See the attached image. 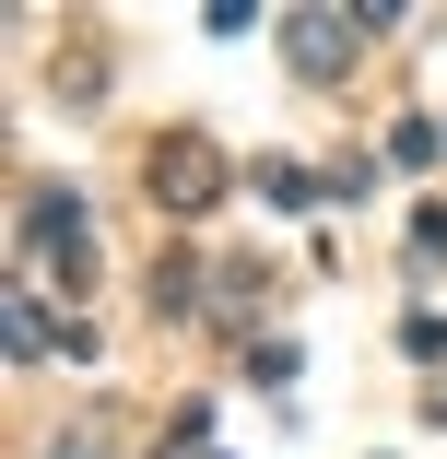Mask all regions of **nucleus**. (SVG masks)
Here are the masks:
<instances>
[{
	"label": "nucleus",
	"instance_id": "1",
	"mask_svg": "<svg viewBox=\"0 0 447 459\" xmlns=\"http://www.w3.org/2000/svg\"><path fill=\"white\" fill-rule=\"evenodd\" d=\"M212 189H224V177H212V142H189V130L153 142V201H165V212H201Z\"/></svg>",
	"mask_w": 447,
	"mask_h": 459
},
{
	"label": "nucleus",
	"instance_id": "3",
	"mask_svg": "<svg viewBox=\"0 0 447 459\" xmlns=\"http://www.w3.org/2000/svg\"><path fill=\"white\" fill-rule=\"evenodd\" d=\"M59 459H95V447H59Z\"/></svg>",
	"mask_w": 447,
	"mask_h": 459
},
{
	"label": "nucleus",
	"instance_id": "2",
	"mask_svg": "<svg viewBox=\"0 0 447 459\" xmlns=\"http://www.w3.org/2000/svg\"><path fill=\"white\" fill-rule=\"evenodd\" d=\"M283 48H295V71H306V82H330V71L353 59V13H295V24H283Z\"/></svg>",
	"mask_w": 447,
	"mask_h": 459
}]
</instances>
